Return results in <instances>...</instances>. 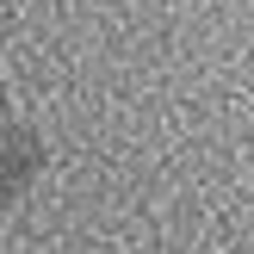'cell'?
I'll list each match as a JSON object with an SVG mask.
<instances>
[{
    "label": "cell",
    "mask_w": 254,
    "mask_h": 254,
    "mask_svg": "<svg viewBox=\"0 0 254 254\" xmlns=\"http://www.w3.org/2000/svg\"><path fill=\"white\" fill-rule=\"evenodd\" d=\"M50 174V136L37 118H25V112H12L6 124H0V217L6 211H19L25 198L44 186Z\"/></svg>",
    "instance_id": "6da1fadb"
},
{
    "label": "cell",
    "mask_w": 254,
    "mask_h": 254,
    "mask_svg": "<svg viewBox=\"0 0 254 254\" xmlns=\"http://www.w3.org/2000/svg\"><path fill=\"white\" fill-rule=\"evenodd\" d=\"M19 31V0H0V44Z\"/></svg>",
    "instance_id": "7a4b0ae2"
},
{
    "label": "cell",
    "mask_w": 254,
    "mask_h": 254,
    "mask_svg": "<svg viewBox=\"0 0 254 254\" xmlns=\"http://www.w3.org/2000/svg\"><path fill=\"white\" fill-rule=\"evenodd\" d=\"M12 112H19V106H12V87H6V74H0V124H6Z\"/></svg>",
    "instance_id": "3957f363"
}]
</instances>
